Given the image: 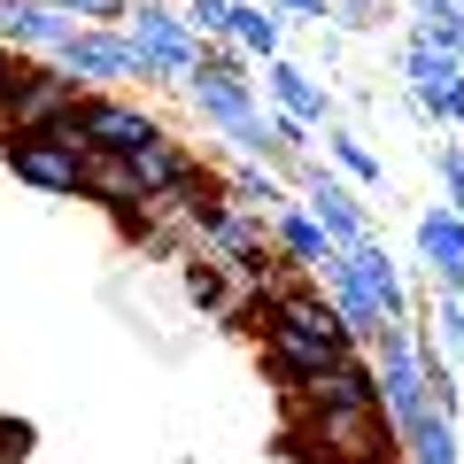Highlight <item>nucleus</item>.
<instances>
[{"mask_svg": "<svg viewBox=\"0 0 464 464\" xmlns=\"http://www.w3.org/2000/svg\"><path fill=\"white\" fill-rule=\"evenodd\" d=\"M286 186H295V201L317 217V232H325L333 248H356V240H372V232H380V225H372V201L356 194V186H348L325 155H302V163L286 170Z\"/></svg>", "mask_w": 464, "mask_h": 464, "instance_id": "obj_1", "label": "nucleus"}, {"mask_svg": "<svg viewBox=\"0 0 464 464\" xmlns=\"http://www.w3.org/2000/svg\"><path fill=\"white\" fill-rule=\"evenodd\" d=\"M63 132L78 140L85 155H140L155 132H170V124L148 109V101H132V93H85Z\"/></svg>", "mask_w": 464, "mask_h": 464, "instance_id": "obj_2", "label": "nucleus"}, {"mask_svg": "<svg viewBox=\"0 0 464 464\" xmlns=\"http://www.w3.org/2000/svg\"><path fill=\"white\" fill-rule=\"evenodd\" d=\"M0 163L8 179L32 186L47 201H85V148L70 132H24V140H0Z\"/></svg>", "mask_w": 464, "mask_h": 464, "instance_id": "obj_3", "label": "nucleus"}, {"mask_svg": "<svg viewBox=\"0 0 464 464\" xmlns=\"http://www.w3.org/2000/svg\"><path fill=\"white\" fill-rule=\"evenodd\" d=\"M78 101H85L78 78H63L54 63H24L16 93H8V109H0V132H8V140H24V132H63L70 116H78Z\"/></svg>", "mask_w": 464, "mask_h": 464, "instance_id": "obj_4", "label": "nucleus"}, {"mask_svg": "<svg viewBox=\"0 0 464 464\" xmlns=\"http://www.w3.org/2000/svg\"><path fill=\"white\" fill-rule=\"evenodd\" d=\"M54 70H63V78H78L85 93H124V85H132V39H124V24H116V32L78 24V32L54 47Z\"/></svg>", "mask_w": 464, "mask_h": 464, "instance_id": "obj_5", "label": "nucleus"}, {"mask_svg": "<svg viewBox=\"0 0 464 464\" xmlns=\"http://www.w3.org/2000/svg\"><path fill=\"white\" fill-rule=\"evenodd\" d=\"M264 109L295 116L302 132H325V124H341V93H333L325 78H317L310 63H295V54H279V63H264Z\"/></svg>", "mask_w": 464, "mask_h": 464, "instance_id": "obj_6", "label": "nucleus"}, {"mask_svg": "<svg viewBox=\"0 0 464 464\" xmlns=\"http://www.w3.org/2000/svg\"><path fill=\"white\" fill-rule=\"evenodd\" d=\"M179 93L194 101L201 132H209L217 148H225V140H240V132L256 124V116H264V93H256V85H240V78H186Z\"/></svg>", "mask_w": 464, "mask_h": 464, "instance_id": "obj_7", "label": "nucleus"}, {"mask_svg": "<svg viewBox=\"0 0 464 464\" xmlns=\"http://www.w3.org/2000/svg\"><path fill=\"white\" fill-rule=\"evenodd\" d=\"M341 264L356 271V286L372 295V310H380L387 325H411L418 295H411V279H402V264L387 256V240H380V232H372V240H356V248H341Z\"/></svg>", "mask_w": 464, "mask_h": 464, "instance_id": "obj_8", "label": "nucleus"}, {"mask_svg": "<svg viewBox=\"0 0 464 464\" xmlns=\"http://www.w3.org/2000/svg\"><path fill=\"white\" fill-rule=\"evenodd\" d=\"M411 248H418V264H426L433 295H464V217H457V209H441V201L418 209Z\"/></svg>", "mask_w": 464, "mask_h": 464, "instance_id": "obj_9", "label": "nucleus"}, {"mask_svg": "<svg viewBox=\"0 0 464 464\" xmlns=\"http://www.w3.org/2000/svg\"><path fill=\"white\" fill-rule=\"evenodd\" d=\"M78 32L70 16H54L47 0H0V47L24 54V63H54V47Z\"/></svg>", "mask_w": 464, "mask_h": 464, "instance_id": "obj_10", "label": "nucleus"}, {"mask_svg": "<svg viewBox=\"0 0 464 464\" xmlns=\"http://www.w3.org/2000/svg\"><path fill=\"white\" fill-rule=\"evenodd\" d=\"M225 39H232L240 54H248L256 70H264V63H279V54H286V16L271 8V0H232Z\"/></svg>", "mask_w": 464, "mask_h": 464, "instance_id": "obj_11", "label": "nucleus"}, {"mask_svg": "<svg viewBox=\"0 0 464 464\" xmlns=\"http://www.w3.org/2000/svg\"><path fill=\"white\" fill-rule=\"evenodd\" d=\"M124 163H132L140 194H148V201H163V194H179V179L201 163V155H194V140H179V132H155L148 148H140V155H124Z\"/></svg>", "mask_w": 464, "mask_h": 464, "instance_id": "obj_12", "label": "nucleus"}, {"mask_svg": "<svg viewBox=\"0 0 464 464\" xmlns=\"http://www.w3.org/2000/svg\"><path fill=\"white\" fill-rule=\"evenodd\" d=\"M209 170H217V186H225V201H232V209H248V217H271V209H286V201H295V186H286V179L240 163V155H217Z\"/></svg>", "mask_w": 464, "mask_h": 464, "instance_id": "obj_13", "label": "nucleus"}, {"mask_svg": "<svg viewBox=\"0 0 464 464\" xmlns=\"http://www.w3.org/2000/svg\"><path fill=\"white\" fill-rule=\"evenodd\" d=\"M325 163L341 170L356 194H380V186H387V155L372 148L364 132H348V124H325Z\"/></svg>", "mask_w": 464, "mask_h": 464, "instance_id": "obj_14", "label": "nucleus"}, {"mask_svg": "<svg viewBox=\"0 0 464 464\" xmlns=\"http://www.w3.org/2000/svg\"><path fill=\"white\" fill-rule=\"evenodd\" d=\"M179 295H186V310H201V325H217V310L232 302V271L209 248H186L179 256Z\"/></svg>", "mask_w": 464, "mask_h": 464, "instance_id": "obj_15", "label": "nucleus"}, {"mask_svg": "<svg viewBox=\"0 0 464 464\" xmlns=\"http://www.w3.org/2000/svg\"><path fill=\"white\" fill-rule=\"evenodd\" d=\"M395 457H402V464H464V441H457V426H449V418L418 411V426L395 433Z\"/></svg>", "mask_w": 464, "mask_h": 464, "instance_id": "obj_16", "label": "nucleus"}, {"mask_svg": "<svg viewBox=\"0 0 464 464\" xmlns=\"http://www.w3.org/2000/svg\"><path fill=\"white\" fill-rule=\"evenodd\" d=\"M85 201H93V209H132V201H148V194H140V179H132L124 155H85Z\"/></svg>", "mask_w": 464, "mask_h": 464, "instance_id": "obj_17", "label": "nucleus"}, {"mask_svg": "<svg viewBox=\"0 0 464 464\" xmlns=\"http://www.w3.org/2000/svg\"><path fill=\"white\" fill-rule=\"evenodd\" d=\"M395 8H402V0H333V32H356V39H364V32H387V16H395Z\"/></svg>", "mask_w": 464, "mask_h": 464, "instance_id": "obj_18", "label": "nucleus"}, {"mask_svg": "<svg viewBox=\"0 0 464 464\" xmlns=\"http://www.w3.org/2000/svg\"><path fill=\"white\" fill-rule=\"evenodd\" d=\"M433 179H441V209L464 217V140H433Z\"/></svg>", "mask_w": 464, "mask_h": 464, "instance_id": "obj_19", "label": "nucleus"}, {"mask_svg": "<svg viewBox=\"0 0 464 464\" xmlns=\"http://www.w3.org/2000/svg\"><path fill=\"white\" fill-rule=\"evenodd\" d=\"M54 16H70V24H93V32H116V24L132 16L124 0H47Z\"/></svg>", "mask_w": 464, "mask_h": 464, "instance_id": "obj_20", "label": "nucleus"}, {"mask_svg": "<svg viewBox=\"0 0 464 464\" xmlns=\"http://www.w3.org/2000/svg\"><path fill=\"white\" fill-rule=\"evenodd\" d=\"M179 16L194 39H225V16H232V0H179Z\"/></svg>", "mask_w": 464, "mask_h": 464, "instance_id": "obj_21", "label": "nucleus"}, {"mask_svg": "<svg viewBox=\"0 0 464 464\" xmlns=\"http://www.w3.org/2000/svg\"><path fill=\"white\" fill-rule=\"evenodd\" d=\"M32 441H39L32 418H8V411H0V464H24V457H32Z\"/></svg>", "mask_w": 464, "mask_h": 464, "instance_id": "obj_22", "label": "nucleus"}, {"mask_svg": "<svg viewBox=\"0 0 464 464\" xmlns=\"http://www.w3.org/2000/svg\"><path fill=\"white\" fill-rule=\"evenodd\" d=\"M271 8H279L286 24H317V32L333 24V0H271Z\"/></svg>", "mask_w": 464, "mask_h": 464, "instance_id": "obj_23", "label": "nucleus"}, {"mask_svg": "<svg viewBox=\"0 0 464 464\" xmlns=\"http://www.w3.org/2000/svg\"><path fill=\"white\" fill-rule=\"evenodd\" d=\"M449 8H464V0H402V24H433V16H449Z\"/></svg>", "mask_w": 464, "mask_h": 464, "instance_id": "obj_24", "label": "nucleus"}, {"mask_svg": "<svg viewBox=\"0 0 464 464\" xmlns=\"http://www.w3.org/2000/svg\"><path fill=\"white\" fill-rule=\"evenodd\" d=\"M16 78H24V54L0 47V109H8V93H16ZM0 140H8V132H0Z\"/></svg>", "mask_w": 464, "mask_h": 464, "instance_id": "obj_25", "label": "nucleus"}, {"mask_svg": "<svg viewBox=\"0 0 464 464\" xmlns=\"http://www.w3.org/2000/svg\"><path fill=\"white\" fill-rule=\"evenodd\" d=\"M387 464H402V457H387Z\"/></svg>", "mask_w": 464, "mask_h": 464, "instance_id": "obj_26", "label": "nucleus"}]
</instances>
